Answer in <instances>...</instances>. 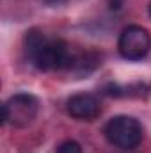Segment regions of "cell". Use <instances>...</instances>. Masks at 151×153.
<instances>
[{"mask_svg": "<svg viewBox=\"0 0 151 153\" xmlns=\"http://www.w3.org/2000/svg\"><path fill=\"white\" fill-rule=\"evenodd\" d=\"M57 153H84V152H82V146L76 141H64L57 148Z\"/></svg>", "mask_w": 151, "mask_h": 153, "instance_id": "8992f818", "label": "cell"}, {"mask_svg": "<svg viewBox=\"0 0 151 153\" xmlns=\"http://www.w3.org/2000/svg\"><path fill=\"white\" fill-rule=\"evenodd\" d=\"M25 52L29 61L39 71H55L71 68L73 53L62 39L44 36L41 30L32 29L25 36Z\"/></svg>", "mask_w": 151, "mask_h": 153, "instance_id": "6da1fadb", "label": "cell"}, {"mask_svg": "<svg viewBox=\"0 0 151 153\" xmlns=\"http://www.w3.org/2000/svg\"><path fill=\"white\" fill-rule=\"evenodd\" d=\"M66 109H68V114L75 119L91 121V119H96L100 116L101 103H100L98 96H94L91 93H78L68 100Z\"/></svg>", "mask_w": 151, "mask_h": 153, "instance_id": "5b68a950", "label": "cell"}, {"mask_svg": "<svg viewBox=\"0 0 151 153\" xmlns=\"http://www.w3.org/2000/svg\"><path fill=\"white\" fill-rule=\"evenodd\" d=\"M48 5H61V4H66L68 0H44Z\"/></svg>", "mask_w": 151, "mask_h": 153, "instance_id": "52a82bcc", "label": "cell"}, {"mask_svg": "<svg viewBox=\"0 0 151 153\" xmlns=\"http://www.w3.org/2000/svg\"><path fill=\"white\" fill-rule=\"evenodd\" d=\"M105 137L109 143L121 150H135L144 137V130L139 119L133 116H114L105 125Z\"/></svg>", "mask_w": 151, "mask_h": 153, "instance_id": "7a4b0ae2", "label": "cell"}, {"mask_svg": "<svg viewBox=\"0 0 151 153\" xmlns=\"http://www.w3.org/2000/svg\"><path fill=\"white\" fill-rule=\"evenodd\" d=\"M39 112L38 98L30 93H16L7 98L2 105V119L5 125L14 128L29 126Z\"/></svg>", "mask_w": 151, "mask_h": 153, "instance_id": "3957f363", "label": "cell"}, {"mask_svg": "<svg viewBox=\"0 0 151 153\" xmlns=\"http://www.w3.org/2000/svg\"><path fill=\"white\" fill-rule=\"evenodd\" d=\"M119 55L126 61H142L151 50V36L148 29L141 25H128L121 30L117 39Z\"/></svg>", "mask_w": 151, "mask_h": 153, "instance_id": "277c9868", "label": "cell"}]
</instances>
